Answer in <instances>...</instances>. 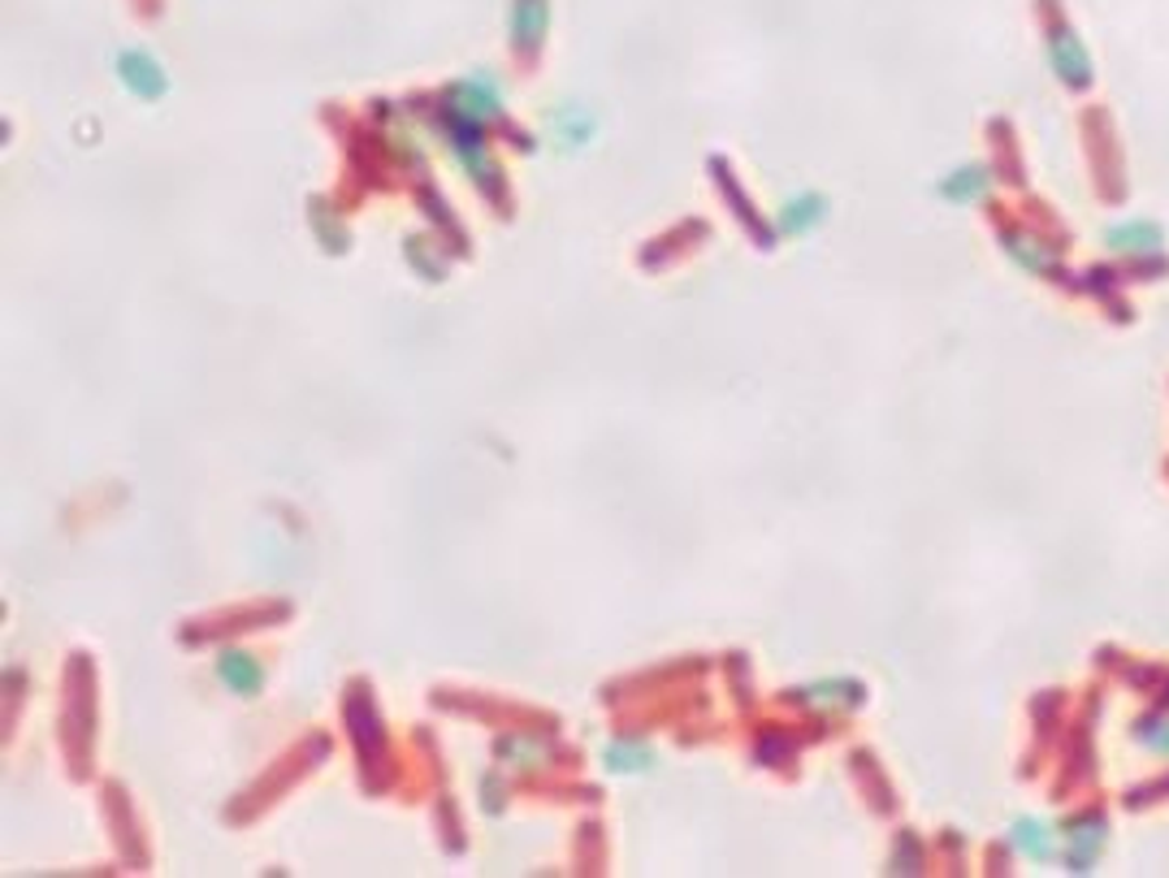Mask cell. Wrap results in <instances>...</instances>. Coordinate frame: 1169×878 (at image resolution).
<instances>
[{"label": "cell", "instance_id": "obj_1", "mask_svg": "<svg viewBox=\"0 0 1169 878\" xmlns=\"http://www.w3.org/2000/svg\"><path fill=\"white\" fill-rule=\"evenodd\" d=\"M1049 48H1052V61H1057V70H1061V79H1070L1074 87H1088L1091 61H1088V52L1079 48V40H1074L1070 31H1061V36H1057Z\"/></svg>", "mask_w": 1169, "mask_h": 878}, {"label": "cell", "instance_id": "obj_2", "mask_svg": "<svg viewBox=\"0 0 1169 878\" xmlns=\"http://www.w3.org/2000/svg\"><path fill=\"white\" fill-rule=\"evenodd\" d=\"M1109 247H1113V251H1127V256L1157 251V247H1161V230H1157L1152 221H1127V226H1113V230H1109Z\"/></svg>", "mask_w": 1169, "mask_h": 878}]
</instances>
